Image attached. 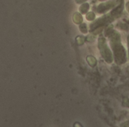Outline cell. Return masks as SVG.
<instances>
[{
  "label": "cell",
  "mask_w": 129,
  "mask_h": 127,
  "mask_svg": "<svg viewBox=\"0 0 129 127\" xmlns=\"http://www.w3.org/2000/svg\"><path fill=\"white\" fill-rule=\"evenodd\" d=\"M100 1H104V0H100Z\"/></svg>",
  "instance_id": "cell-16"
},
{
  "label": "cell",
  "mask_w": 129,
  "mask_h": 127,
  "mask_svg": "<svg viewBox=\"0 0 129 127\" xmlns=\"http://www.w3.org/2000/svg\"><path fill=\"white\" fill-rule=\"evenodd\" d=\"M122 105L124 107L129 108V99L128 98H124L122 100Z\"/></svg>",
  "instance_id": "cell-10"
},
{
  "label": "cell",
  "mask_w": 129,
  "mask_h": 127,
  "mask_svg": "<svg viewBox=\"0 0 129 127\" xmlns=\"http://www.w3.org/2000/svg\"><path fill=\"white\" fill-rule=\"evenodd\" d=\"M110 43L113 51V56L116 64L122 65L126 62V52L121 42L120 34L116 31H113L110 34Z\"/></svg>",
  "instance_id": "cell-1"
},
{
  "label": "cell",
  "mask_w": 129,
  "mask_h": 127,
  "mask_svg": "<svg viewBox=\"0 0 129 127\" xmlns=\"http://www.w3.org/2000/svg\"><path fill=\"white\" fill-rule=\"evenodd\" d=\"M88 10H89V4L86 2L82 3L79 8V11L81 14H86Z\"/></svg>",
  "instance_id": "cell-6"
},
{
  "label": "cell",
  "mask_w": 129,
  "mask_h": 127,
  "mask_svg": "<svg viewBox=\"0 0 129 127\" xmlns=\"http://www.w3.org/2000/svg\"><path fill=\"white\" fill-rule=\"evenodd\" d=\"M74 127H82V126L79 123H76L74 124Z\"/></svg>",
  "instance_id": "cell-13"
},
{
  "label": "cell",
  "mask_w": 129,
  "mask_h": 127,
  "mask_svg": "<svg viewBox=\"0 0 129 127\" xmlns=\"http://www.w3.org/2000/svg\"><path fill=\"white\" fill-rule=\"evenodd\" d=\"M98 48L104 59L107 63H112L113 60V56L104 38L101 37L98 39Z\"/></svg>",
  "instance_id": "cell-2"
},
{
  "label": "cell",
  "mask_w": 129,
  "mask_h": 127,
  "mask_svg": "<svg viewBox=\"0 0 129 127\" xmlns=\"http://www.w3.org/2000/svg\"><path fill=\"white\" fill-rule=\"evenodd\" d=\"M85 41V37H83V36H78L77 38H76V42L78 43V44H84V42Z\"/></svg>",
  "instance_id": "cell-9"
},
{
  "label": "cell",
  "mask_w": 129,
  "mask_h": 127,
  "mask_svg": "<svg viewBox=\"0 0 129 127\" xmlns=\"http://www.w3.org/2000/svg\"><path fill=\"white\" fill-rule=\"evenodd\" d=\"M79 29L82 33H87L88 32V29H87V26L85 23H81L79 24Z\"/></svg>",
  "instance_id": "cell-8"
},
{
  "label": "cell",
  "mask_w": 129,
  "mask_h": 127,
  "mask_svg": "<svg viewBox=\"0 0 129 127\" xmlns=\"http://www.w3.org/2000/svg\"><path fill=\"white\" fill-rule=\"evenodd\" d=\"M122 127H129V121H127L122 124Z\"/></svg>",
  "instance_id": "cell-11"
},
{
  "label": "cell",
  "mask_w": 129,
  "mask_h": 127,
  "mask_svg": "<svg viewBox=\"0 0 129 127\" xmlns=\"http://www.w3.org/2000/svg\"><path fill=\"white\" fill-rule=\"evenodd\" d=\"M86 60H87V62L88 63V65L91 67H94L97 65V59L93 56H91V55L90 56H88L86 57Z\"/></svg>",
  "instance_id": "cell-5"
},
{
  "label": "cell",
  "mask_w": 129,
  "mask_h": 127,
  "mask_svg": "<svg viewBox=\"0 0 129 127\" xmlns=\"http://www.w3.org/2000/svg\"><path fill=\"white\" fill-rule=\"evenodd\" d=\"M86 19L88 21H92L95 19V14L94 12H88L86 14Z\"/></svg>",
  "instance_id": "cell-7"
},
{
  "label": "cell",
  "mask_w": 129,
  "mask_h": 127,
  "mask_svg": "<svg viewBox=\"0 0 129 127\" xmlns=\"http://www.w3.org/2000/svg\"><path fill=\"white\" fill-rule=\"evenodd\" d=\"M126 8H127L128 12L129 13V2H127V4H126Z\"/></svg>",
  "instance_id": "cell-14"
},
{
  "label": "cell",
  "mask_w": 129,
  "mask_h": 127,
  "mask_svg": "<svg viewBox=\"0 0 129 127\" xmlns=\"http://www.w3.org/2000/svg\"><path fill=\"white\" fill-rule=\"evenodd\" d=\"M128 52H129V35L128 36Z\"/></svg>",
  "instance_id": "cell-15"
},
{
  "label": "cell",
  "mask_w": 129,
  "mask_h": 127,
  "mask_svg": "<svg viewBox=\"0 0 129 127\" xmlns=\"http://www.w3.org/2000/svg\"><path fill=\"white\" fill-rule=\"evenodd\" d=\"M85 1H87V0H76V2L78 4H80V3H84Z\"/></svg>",
  "instance_id": "cell-12"
},
{
  "label": "cell",
  "mask_w": 129,
  "mask_h": 127,
  "mask_svg": "<svg viewBox=\"0 0 129 127\" xmlns=\"http://www.w3.org/2000/svg\"><path fill=\"white\" fill-rule=\"evenodd\" d=\"M116 5V2L115 0H111L104 3H101L98 7V12L99 14H104L108 10L114 8Z\"/></svg>",
  "instance_id": "cell-3"
},
{
  "label": "cell",
  "mask_w": 129,
  "mask_h": 127,
  "mask_svg": "<svg viewBox=\"0 0 129 127\" xmlns=\"http://www.w3.org/2000/svg\"><path fill=\"white\" fill-rule=\"evenodd\" d=\"M73 22L76 24H81L83 22V18H82V14L77 12L73 14Z\"/></svg>",
  "instance_id": "cell-4"
}]
</instances>
